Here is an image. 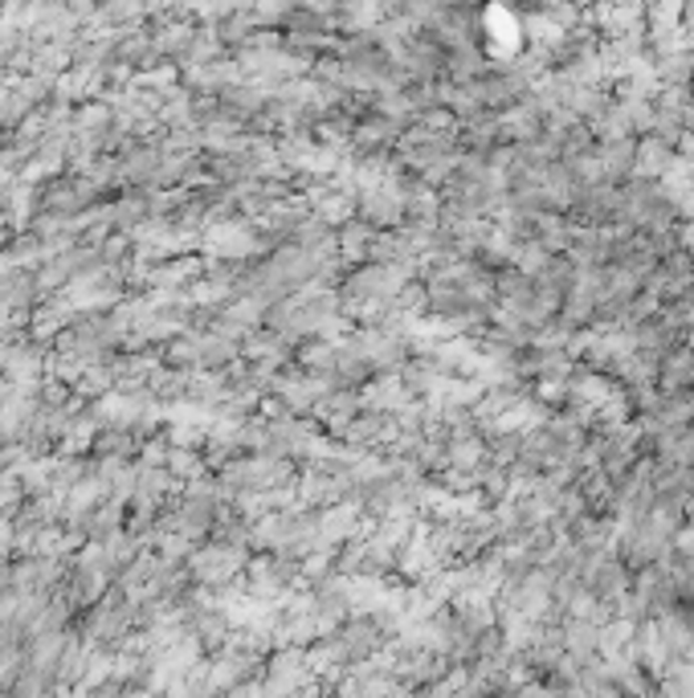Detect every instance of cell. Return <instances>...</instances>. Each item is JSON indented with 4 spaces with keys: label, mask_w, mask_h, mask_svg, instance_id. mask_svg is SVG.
Wrapping results in <instances>:
<instances>
[{
    "label": "cell",
    "mask_w": 694,
    "mask_h": 698,
    "mask_svg": "<svg viewBox=\"0 0 694 698\" xmlns=\"http://www.w3.org/2000/svg\"><path fill=\"white\" fill-rule=\"evenodd\" d=\"M245 564H250V552H245V547H229L213 539V544H204L192 552L184 571H189V580L197 588H225V585H238Z\"/></svg>",
    "instance_id": "cell-1"
},
{
    "label": "cell",
    "mask_w": 694,
    "mask_h": 698,
    "mask_svg": "<svg viewBox=\"0 0 694 698\" xmlns=\"http://www.w3.org/2000/svg\"><path fill=\"white\" fill-rule=\"evenodd\" d=\"M143 449L135 429H102L94 437V457H119V462H131V457Z\"/></svg>",
    "instance_id": "cell-2"
},
{
    "label": "cell",
    "mask_w": 694,
    "mask_h": 698,
    "mask_svg": "<svg viewBox=\"0 0 694 698\" xmlns=\"http://www.w3.org/2000/svg\"><path fill=\"white\" fill-rule=\"evenodd\" d=\"M78 401H102V396L114 393V368L111 364H99V368H90L82 381L74 384Z\"/></svg>",
    "instance_id": "cell-3"
},
{
    "label": "cell",
    "mask_w": 694,
    "mask_h": 698,
    "mask_svg": "<svg viewBox=\"0 0 694 698\" xmlns=\"http://www.w3.org/2000/svg\"><path fill=\"white\" fill-rule=\"evenodd\" d=\"M26 486H21V478H13V474H0V519H17L21 515V507H26Z\"/></svg>",
    "instance_id": "cell-4"
}]
</instances>
